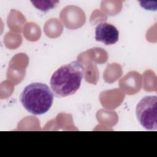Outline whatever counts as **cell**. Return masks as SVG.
I'll list each match as a JSON object with an SVG mask.
<instances>
[{
	"label": "cell",
	"mask_w": 157,
	"mask_h": 157,
	"mask_svg": "<svg viewBox=\"0 0 157 157\" xmlns=\"http://www.w3.org/2000/svg\"><path fill=\"white\" fill-rule=\"evenodd\" d=\"M20 100L28 112L36 115H42L47 112L52 107L53 94L46 84L32 83L23 89Z\"/></svg>",
	"instance_id": "7a4b0ae2"
},
{
	"label": "cell",
	"mask_w": 157,
	"mask_h": 157,
	"mask_svg": "<svg viewBox=\"0 0 157 157\" xmlns=\"http://www.w3.org/2000/svg\"><path fill=\"white\" fill-rule=\"evenodd\" d=\"M119 31L117 28L108 23L102 22L97 25L95 29V39L105 45L115 44L118 40Z\"/></svg>",
	"instance_id": "277c9868"
},
{
	"label": "cell",
	"mask_w": 157,
	"mask_h": 157,
	"mask_svg": "<svg viewBox=\"0 0 157 157\" xmlns=\"http://www.w3.org/2000/svg\"><path fill=\"white\" fill-rule=\"evenodd\" d=\"M136 114L138 121L146 129H157V96H146L137 104Z\"/></svg>",
	"instance_id": "3957f363"
},
{
	"label": "cell",
	"mask_w": 157,
	"mask_h": 157,
	"mask_svg": "<svg viewBox=\"0 0 157 157\" xmlns=\"http://www.w3.org/2000/svg\"><path fill=\"white\" fill-rule=\"evenodd\" d=\"M83 66L74 61L59 67L52 75L50 83L55 96L66 97L74 94L80 88L83 76Z\"/></svg>",
	"instance_id": "6da1fadb"
},
{
	"label": "cell",
	"mask_w": 157,
	"mask_h": 157,
	"mask_svg": "<svg viewBox=\"0 0 157 157\" xmlns=\"http://www.w3.org/2000/svg\"><path fill=\"white\" fill-rule=\"evenodd\" d=\"M33 6L43 12H47L55 7L59 1H31Z\"/></svg>",
	"instance_id": "5b68a950"
}]
</instances>
